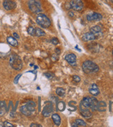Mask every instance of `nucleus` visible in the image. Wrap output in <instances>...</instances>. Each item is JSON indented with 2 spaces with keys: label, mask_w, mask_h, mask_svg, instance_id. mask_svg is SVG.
<instances>
[{
  "label": "nucleus",
  "mask_w": 113,
  "mask_h": 127,
  "mask_svg": "<svg viewBox=\"0 0 113 127\" xmlns=\"http://www.w3.org/2000/svg\"><path fill=\"white\" fill-rule=\"evenodd\" d=\"M90 97L86 96L84 97L82 101H81L79 108L81 113L85 118H90L92 117V113L90 110Z\"/></svg>",
  "instance_id": "1"
},
{
  "label": "nucleus",
  "mask_w": 113,
  "mask_h": 127,
  "mask_svg": "<svg viewBox=\"0 0 113 127\" xmlns=\"http://www.w3.org/2000/svg\"><path fill=\"white\" fill-rule=\"evenodd\" d=\"M82 67H83V72L86 74L96 73L99 70V66L91 61H86L84 62L83 63Z\"/></svg>",
  "instance_id": "2"
},
{
  "label": "nucleus",
  "mask_w": 113,
  "mask_h": 127,
  "mask_svg": "<svg viewBox=\"0 0 113 127\" xmlns=\"http://www.w3.org/2000/svg\"><path fill=\"white\" fill-rule=\"evenodd\" d=\"M10 65L14 70H20L22 68V61L20 56L16 54H13L10 57Z\"/></svg>",
  "instance_id": "3"
},
{
  "label": "nucleus",
  "mask_w": 113,
  "mask_h": 127,
  "mask_svg": "<svg viewBox=\"0 0 113 127\" xmlns=\"http://www.w3.org/2000/svg\"><path fill=\"white\" fill-rule=\"evenodd\" d=\"M36 22L42 28H48L51 26V21L44 14H38L36 17Z\"/></svg>",
  "instance_id": "4"
},
{
  "label": "nucleus",
  "mask_w": 113,
  "mask_h": 127,
  "mask_svg": "<svg viewBox=\"0 0 113 127\" xmlns=\"http://www.w3.org/2000/svg\"><path fill=\"white\" fill-rule=\"evenodd\" d=\"M28 6H29V9L32 13L37 14V13H40L42 11L41 3L39 0H29Z\"/></svg>",
  "instance_id": "5"
},
{
  "label": "nucleus",
  "mask_w": 113,
  "mask_h": 127,
  "mask_svg": "<svg viewBox=\"0 0 113 127\" xmlns=\"http://www.w3.org/2000/svg\"><path fill=\"white\" fill-rule=\"evenodd\" d=\"M83 2L82 0H72L70 2V7L76 11H81L83 9Z\"/></svg>",
  "instance_id": "6"
},
{
  "label": "nucleus",
  "mask_w": 113,
  "mask_h": 127,
  "mask_svg": "<svg viewBox=\"0 0 113 127\" xmlns=\"http://www.w3.org/2000/svg\"><path fill=\"white\" fill-rule=\"evenodd\" d=\"M53 112V105L51 102H48L47 105L44 107L42 110V115L44 117H48Z\"/></svg>",
  "instance_id": "7"
},
{
  "label": "nucleus",
  "mask_w": 113,
  "mask_h": 127,
  "mask_svg": "<svg viewBox=\"0 0 113 127\" xmlns=\"http://www.w3.org/2000/svg\"><path fill=\"white\" fill-rule=\"evenodd\" d=\"M102 15L97 13H89L87 15V20L88 21H99L102 20Z\"/></svg>",
  "instance_id": "8"
},
{
  "label": "nucleus",
  "mask_w": 113,
  "mask_h": 127,
  "mask_svg": "<svg viewBox=\"0 0 113 127\" xmlns=\"http://www.w3.org/2000/svg\"><path fill=\"white\" fill-rule=\"evenodd\" d=\"M3 6L6 10L10 11L16 7V4L11 0H5L3 3Z\"/></svg>",
  "instance_id": "9"
},
{
  "label": "nucleus",
  "mask_w": 113,
  "mask_h": 127,
  "mask_svg": "<svg viewBox=\"0 0 113 127\" xmlns=\"http://www.w3.org/2000/svg\"><path fill=\"white\" fill-rule=\"evenodd\" d=\"M65 60L70 63L71 65H76V56L74 53H69L65 56Z\"/></svg>",
  "instance_id": "10"
},
{
  "label": "nucleus",
  "mask_w": 113,
  "mask_h": 127,
  "mask_svg": "<svg viewBox=\"0 0 113 127\" xmlns=\"http://www.w3.org/2000/svg\"><path fill=\"white\" fill-rule=\"evenodd\" d=\"M89 92L93 96H97L99 95V89L95 83H93L89 88Z\"/></svg>",
  "instance_id": "11"
},
{
  "label": "nucleus",
  "mask_w": 113,
  "mask_h": 127,
  "mask_svg": "<svg viewBox=\"0 0 113 127\" xmlns=\"http://www.w3.org/2000/svg\"><path fill=\"white\" fill-rule=\"evenodd\" d=\"M97 104H98V101L95 97H90V108L92 111L97 110Z\"/></svg>",
  "instance_id": "12"
},
{
  "label": "nucleus",
  "mask_w": 113,
  "mask_h": 127,
  "mask_svg": "<svg viewBox=\"0 0 113 127\" xmlns=\"http://www.w3.org/2000/svg\"><path fill=\"white\" fill-rule=\"evenodd\" d=\"M96 39V36L92 32H89V33H86L83 35L82 37V40L83 41H92V40H94Z\"/></svg>",
  "instance_id": "13"
},
{
  "label": "nucleus",
  "mask_w": 113,
  "mask_h": 127,
  "mask_svg": "<svg viewBox=\"0 0 113 127\" xmlns=\"http://www.w3.org/2000/svg\"><path fill=\"white\" fill-rule=\"evenodd\" d=\"M90 31L95 36L101 35V33H102L101 28L99 26H93V27H92L91 29H90Z\"/></svg>",
  "instance_id": "14"
},
{
  "label": "nucleus",
  "mask_w": 113,
  "mask_h": 127,
  "mask_svg": "<svg viewBox=\"0 0 113 127\" xmlns=\"http://www.w3.org/2000/svg\"><path fill=\"white\" fill-rule=\"evenodd\" d=\"M20 111H21V113H22V114H24V115H26V116H29V115H31L33 113V112L27 107L26 105L22 106L20 108Z\"/></svg>",
  "instance_id": "15"
},
{
  "label": "nucleus",
  "mask_w": 113,
  "mask_h": 127,
  "mask_svg": "<svg viewBox=\"0 0 113 127\" xmlns=\"http://www.w3.org/2000/svg\"><path fill=\"white\" fill-rule=\"evenodd\" d=\"M106 104L105 101H98V104H97V110L99 111H101V112H103V111H105L106 110Z\"/></svg>",
  "instance_id": "16"
},
{
  "label": "nucleus",
  "mask_w": 113,
  "mask_h": 127,
  "mask_svg": "<svg viewBox=\"0 0 113 127\" xmlns=\"http://www.w3.org/2000/svg\"><path fill=\"white\" fill-rule=\"evenodd\" d=\"M7 42H9V44L12 45L13 47H18V42L17 41V40L12 36H9L7 38Z\"/></svg>",
  "instance_id": "17"
},
{
  "label": "nucleus",
  "mask_w": 113,
  "mask_h": 127,
  "mask_svg": "<svg viewBox=\"0 0 113 127\" xmlns=\"http://www.w3.org/2000/svg\"><path fill=\"white\" fill-rule=\"evenodd\" d=\"M52 119L53 121L54 124L56 126H60L61 123V117L58 114H53L52 115Z\"/></svg>",
  "instance_id": "18"
},
{
  "label": "nucleus",
  "mask_w": 113,
  "mask_h": 127,
  "mask_svg": "<svg viewBox=\"0 0 113 127\" xmlns=\"http://www.w3.org/2000/svg\"><path fill=\"white\" fill-rule=\"evenodd\" d=\"M6 112V105L5 101H0V115H4Z\"/></svg>",
  "instance_id": "19"
},
{
  "label": "nucleus",
  "mask_w": 113,
  "mask_h": 127,
  "mask_svg": "<svg viewBox=\"0 0 113 127\" xmlns=\"http://www.w3.org/2000/svg\"><path fill=\"white\" fill-rule=\"evenodd\" d=\"M56 94L59 96H61V97H63L65 95V90L62 88H58L56 90Z\"/></svg>",
  "instance_id": "20"
},
{
  "label": "nucleus",
  "mask_w": 113,
  "mask_h": 127,
  "mask_svg": "<svg viewBox=\"0 0 113 127\" xmlns=\"http://www.w3.org/2000/svg\"><path fill=\"white\" fill-rule=\"evenodd\" d=\"M35 36H38V37L43 36V35H45V32L42 31V29H41L40 28H36V29H35Z\"/></svg>",
  "instance_id": "21"
},
{
  "label": "nucleus",
  "mask_w": 113,
  "mask_h": 127,
  "mask_svg": "<svg viewBox=\"0 0 113 127\" xmlns=\"http://www.w3.org/2000/svg\"><path fill=\"white\" fill-rule=\"evenodd\" d=\"M75 122L76 123V124L78 125V127H86L87 126L86 123L83 120H82V119H76Z\"/></svg>",
  "instance_id": "22"
},
{
  "label": "nucleus",
  "mask_w": 113,
  "mask_h": 127,
  "mask_svg": "<svg viewBox=\"0 0 113 127\" xmlns=\"http://www.w3.org/2000/svg\"><path fill=\"white\" fill-rule=\"evenodd\" d=\"M28 33L29 34V35H32V36H35V29L33 28V27H29V29H28Z\"/></svg>",
  "instance_id": "23"
},
{
  "label": "nucleus",
  "mask_w": 113,
  "mask_h": 127,
  "mask_svg": "<svg viewBox=\"0 0 113 127\" xmlns=\"http://www.w3.org/2000/svg\"><path fill=\"white\" fill-rule=\"evenodd\" d=\"M58 108H59L60 110L62 111L65 108V103L62 102V101L59 102V104H58Z\"/></svg>",
  "instance_id": "24"
},
{
  "label": "nucleus",
  "mask_w": 113,
  "mask_h": 127,
  "mask_svg": "<svg viewBox=\"0 0 113 127\" xmlns=\"http://www.w3.org/2000/svg\"><path fill=\"white\" fill-rule=\"evenodd\" d=\"M51 43H52L53 44H54V45H57V44L59 43V40L57 39L56 38H52L51 40Z\"/></svg>",
  "instance_id": "25"
},
{
  "label": "nucleus",
  "mask_w": 113,
  "mask_h": 127,
  "mask_svg": "<svg viewBox=\"0 0 113 127\" xmlns=\"http://www.w3.org/2000/svg\"><path fill=\"white\" fill-rule=\"evenodd\" d=\"M73 80H74L75 82H76V83H78V82H80V81H81V78L77 76V75H74L73 76Z\"/></svg>",
  "instance_id": "26"
},
{
  "label": "nucleus",
  "mask_w": 113,
  "mask_h": 127,
  "mask_svg": "<svg viewBox=\"0 0 113 127\" xmlns=\"http://www.w3.org/2000/svg\"><path fill=\"white\" fill-rule=\"evenodd\" d=\"M4 127H13V124L11 123H9V122H4Z\"/></svg>",
  "instance_id": "27"
},
{
  "label": "nucleus",
  "mask_w": 113,
  "mask_h": 127,
  "mask_svg": "<svg viewBox=\"0 0 113 127\" xmlns=\"http://www.w3.org/2000/svg\"><path fill=\"white\" fill-rule=\"evenodd\" d=\"M21 76H22V74H18L15 78V79H14V83H15V84H17V83H18V81H19V79H20V78L21 77Z\"/></svg>",
  "instance_id": "28"
},
{
  "label": "nucleus",
  "mask_w": 113,
  "mask_h": 127,
  "mask_svg": "<svg viewBox=\"0 0 113 127\" xmlns=\"http://www.w3.org/2000/svg\"><path fill=\"white\" fill-rule=\"evenodd\" d=\"M44 75L47 77L49 79H51L53 77V74H51V73H45Z\"/></svg>",
  "instance_id": "29"
},
{
  "label": "nucleus",
  "mask_w": 113,
  "mask_h": 127,
  "mask_svg": "<svg viewBox=\"0 0 113 127\" xmlns=\"http://www.w3.org/2000/svg\"><path fill=\"white\" fill-rule=\"evenodd\" d=\"M30 127H42V125L38 124H34V123H33V124H31Z\"/></svg>",
  "instance_id": "30"
},
{
  "label": "nucleus",
  "mask_w": 113,
  "mask_h": 127,
  "mask_svg": "<svg viewBox=\"0 0 113 127\" xmlns=\"http://www.w3.org/2000/svg\"><path fill=\"white\" fill-rule=\"evenodd\" d=\"M56 54H60V53H61V50L59 49H56Z\"/></svg>",
  "instance_id": "31"
},
{
  "label": "nucleus",
  "mask_w": 113,
  "mask_h": 127,
  "mask_svg": "<svg viewBox=\"0 0 113 127\" xmlns=\"http://www.w3.org/2000/svg\"><path fill=\"white\" fill-rule=\"evenodd\" d=\"M13 35L15 36V38H20V37H19V35H18L16 33H13Z\"/></svg>",
  "instance_id": "32"
},
{
  "label": "nucleus",
  "mask_w": 113,
  "mask_h": 127,
  "mask_svg": "<svg viewBox=\"0 0 113 127\" xmlns=\"http://www.w3.org/2000/svg\"><path fill=\"white\" fill-rule=\"evenodd\" d=\"M72 127H78V125H77V124H76V122H74V123H73V124H72Z\"/></svg>",
  "instance_id": "33"
},
{
  "label": "nucleus",
  "mask_w": 113,
  "mask_h": 127,
  "mask_svg": "<svg viewBox=\"0 0 113 127\" xmlns=\"http://www.w3.org/2000/svg\"><path fill=\"white\" fill-rule=\"evenodd\" d=\"M73 14H74V13H72V12H71V13H70V16L71 15V16H72V17H73V16H74V15H73Z\"/></svg>",
  "instance_id": "34"
},
{
  "label": "nucleus",
  "mask_w": 113,
  "mask_h": 127,
  "mask_svg": "<svg viewBox=\"0 0 113 127\" xmlns=\"http://www.w3.org/2000/svg\"><path fill=\"white\" fill-rule=\"evenodd\" d=\"M111 1H112V2H113V0H111Z\"/></svg>",
  "instance_id": "35"
},
{
  "label": "nucleus",
  "mask_w": 113,
  "mask_h": 127,
  "mask_svg": "<svg viewBox=\"0 0 113 127\" xmlns=\"http://www.w3.org/2000/svg\"></svg>",
  "instance_id": "36"
}]
</instances>
